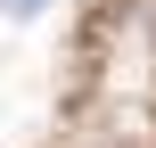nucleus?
<instances>
[{
  "label": "nucleus",
  "mask_w": 156,
  "mask_h": 148,
  "mask_svg": "<svg viewBox=\"0 0 156 148\" xmlns=\"http://www.w3.org/2000/svg\"><path fill=\"white\" fill-rule=\"evenodd\" d=\"M0 8H8V16H41V0H0Z\"/></svg>",
  "instance_id": "f257e3e1"
}]
</instances>
